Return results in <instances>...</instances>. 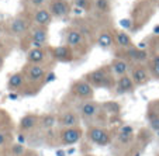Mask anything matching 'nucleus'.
<instances>
[{"label": "nucleus", "mask_w": 159, "mask_h": 156, "mask_svg": "<svg viewBox=\"0 0 159 156\" xmlns=\"http://www.w3.org/2000/svg\"><path fill=\"white\" fill-rule=\"evenodd\" d=\"M83 78L86 79L94 89H106V90L114 89L116 80H117V78L111 72L110 65L100 66V68L92 70V72H87Z\"/></svg>", "instance_id": "obj_1"}, {"label": "nucleus", "mask_w": 159, "mask_h": 156, "mask_svg": "<svg viewBox=\"0 0 159 156\" xmlns=\"http://www.w3.org/2000/svg\"><path fill=\"white\" fill-rule=\"evenodd\" d=\"M25 79H27V86H38L41 87L45 84V78L49 72L48 65H34V63H25L23 68Z\"/></svg>", "instance_id": "obj_2"}, {"label": "nucleus", "mask_w": 159, "mask_h": 156, "mask_svg": "<svg viewBox=\"0 0 159 156\" xmlns=\"http://www.w3.org/2000/svg\"><path fill=\"white\" fill-rule=\"evenodd\" d=\"M86 139L96 146H108L113 142V135L102 125H90L86 129Z\"/></svg>", "instance_id": "obj_3"}, {"label": "nucleus", "mask_w": 159, "mask_h": 156, "mask_svg": "<svg viewBox=\"0 0 159 156\" xmlns=\"http://www.w3.org/2000/svg\"><path fill=\"white\" fill-rule=\"evenodd\" d=\"M63 41H65L66 45H69L75 52L80 51L82 54H86V49H87L86 37H84V34L78 27L66 28L65 34H63Z\"/></svg>", "instance_id": "obj_4"}, {"label": "nucleus", "mask_w": 159, "mask_h": 156, "mask_svg": "<svg viewBox=\"0 0 159 156\" xmlns=\"http://www.w3.org/2000/svg\"><path fill=\"white\" fill-rule=\"evenodd\" d=\"M69 93H70V96H73L76 100H80V101L93 100L94 99V87L84 78L76 79V80L70 84Z\"/></svg>", "instance_id": "obj_5"}, {"label": "nucleus", "mask_w": 159, "mask_h": 156, "mask_svg": "<svg viewBox=\"0 0 159 156\" xmlns=\"http://www.w3.org/2000/svg\"><path fill=\"white\" fill-rule=\"evenodd\" d=\"M84 131L82 127H69V128H61L58 132V144L61 146H72L83 139Z\"/></svg>", "instance_id": "obj_6"}, {"label": "nucleus", "mask_w": 159, "mask_h": 156, "mask_svg": "<svg viewBox=\"0 0 159 156\" xmlns=\"http://www.w3.org/2000/svg\"><path fill=\"white\" fill-rule=\"evenodd\" d=\"M33 27V21L31 17H25V16H17L11 21H9V24L6 27V33L11 37H25L28 31Z\"/></svg>", "instance_id": "obj_7"}, {"label": "nucleus", "mask_w": 159, "mask_h": 156, "mask_svg": "<svg viewBox=\"0 0 159 156\" xmlns=\"http://www.w3.org/2000/svg\"><path fill=\"white\" fill-rule=\"evenodd\" d=\"M24 38L28 41L30 48H45V47H48V39H49L48 27L33 25Z\"/></svg>", "instance_id": "obj_8"}, {"label": "nucleus", "mask_w": 159, "mask_h": 156, "mask_svg": "<svg viewBox=\"0 0 159 156\" xmlns=\"http://www.w3.org/2000/svg\"><path fill=\"white\" fill-rule=\"evenodd\" d=\"M49 54H51V59L54 62L72 63L76 59V52L66 44L58 47H49Z\"/></svg>", "instance_id": "obj_9"}, {"label": "nucleus", "mask_w": 159, "mask_h": 156, "mask_svg": "<svg viewBox=\"0 0 159 156\" xmlns=\"http://www.w3.org/2000/svg\"><path fill=\"white\" fill-rule=\"evenodd\" d=\"M117 56L120 58H124L127 59L128 62H131L132 65L134 63H147L149 60V52L147 49H142L139 47H129V48H125V49H121V54H118Z\"/></svg>", "instance_id": "obj_10"}, {"label": "nucleus", "mask_w": 159, "mask_h": 156, "mask_svg": "<svg viewBox=\"0 0 159 156\" xmlns=\"http://www.w3.org/2000/svg\"><path fill=\"white\" fill-rule=\"evenodd\" d=\"M129 76L134 80L135 86H144V84L149 83L152 79L148 65H145V63H134L131 66V70H129Z\"/></svg>", "instance_id": "obj_11"}, {"label": "nucleus", "mask_w": 159, "mask_h": 156, "mask_svg": "<svg viewBox=\"0 0 159 156\" xmlns=\"http://www.w3.org/2000/svg\"><path fill=\"white\" fill-rule=\"evenodd\" d=\"M49 59H51L49 47H45V48H28L27 49V55H25V60H27V63L47 65Z\"/></svg>", "instance_id": "obj_12"}, {"label": "nucleus", "mask_w": 159, "mask_h": 156, "mask_svg": "<svg viewBox=\"0 0 159 156\" xmlns=\"http://www.w3.org/2000/svg\"><path fill=\"white\" fill-rule=\"evenodd\" d=\"M47 7L49 9V11L52 13L54 18H63L68 17L72 11V3L69 0H49Z\"/></svg>", "instance_id": "obj_13"}, {"label": "nucleus", "mask_w": 159, "mask_h": 156, "mask_svg": "<svg viewBox=\"0 0 159 156\" xmlns=\"http://www.w3.org/2000/svg\"><path fill=\"white\" fill-rule=\"evenodd\" d=\"M58 117V125L61 128H69V127H79L80 125V114L79 111L75 110H62L59 114H57Z\"/></svg>", "instance_id": "obj_14"}, {"label": "nucleus", "mask_w": 159, "mask_h": 156, "mask_svg": "<svg viewBox=\"0 0 159 156\" xmlns=\"http://www.w3.org/2000/svg\"><path fill=\"white\" fill-rule=\"evenodd\" d=\"M102 110V105L99 104L94 100H86V101H82L79 105L78 111L80 114V118L84 121H92L97 117L99 111Z\"/></svg>", "instance_id": "obj_15"}, {"label": "nucleus", "mask_w": 159, "mask_h": 156, "mask_svg": "<svg viewBox=\"0 0 159 156\" xmlns=\"http://www.w3.org/2000/svg\"><path fill=\"white\" fill-rule=\"evenodd\" d=\"M31 21L33 25H38V27H49L51 23L54 21V16L49 11L48 7H39L35 9L31 14Z\"/></svg>", "instance_id": "obj_16"}, {"label": "nucleus", "mask_w": 159, "mask_h": 156, "mask_svg": "<svg viewBox=\"0 0 159 156\" xmlns=\"http://www.w3.org/2000/svg\"><path fill=\"white\" fill-rule=\"evenodd\" d=\"M39 125V115L34 114V113H27L18 121V132H23V134H28V132L37 129Z\"/></svg>", "instance_id": "obj_17"}, {"label": "nucleus", "mask_w": 159, "mask_h": 156, "mask_svg": "<svg viewBox=\"0 0 159 156\" xmlns=\"http://www.w3.org/2000/svg\"><path fill=\"white\" fill-rule=\"evenodd\" d=\"M108 65H110V69H111V72H113V75H114L116 78H121V76L129 75L132 63L128 62L127 59H124V58L117 56L111 60Z\"/></svg>", "instance_id": "obj_18"}, {"label": "nucleus", "mask_w": 159, "mask_h": 156, "mask_svg": "<svg viewBox=\"0 0 159 156\" xmlns=\"http://www.w3.org/2000/svg\"><path fill=\"white\" fill-rule=\"evenodd\" d=\"M24 87H27V79H25L23 70L14 72L9 76V80H7V89H9V91H17V93H20Z\"/></svg>", "instance_id": "obj_19"}, {"label": "nucleus", "mask_w": 159, "mask_h": 156, "mask_svg": "<svg viewBox=\"0 0 159 156\" xmlns=\"http://www.w3.org/2000/svg\"><path fill=\"white\" fill-rule=\"evenodd\" d=\"M135 87L137 86H135L134 80L131 79V76L125 75V76H121V78H117L116 86H114V91H116V94H118V96H123V94L132 93Z\"/></svg>", "instance_id": "obj_20"}, {"label": "nucleus", "mask_w": 159, "mask_h": 156, "mask_svg": "<svg viewBox=\"0 0 159 156\" xmlns=\"http://www.w3.org/2000/svg\"><path fill=\"white\" fill-rule=\"evenodd\" d=\"M96 44H97V45H99L102 49H110L113 45H116V41H114V30L110 31L108 28H103V30H100V33L97 34Z\"/></svg>", "instance_id": "obj_21"}, {"label": "nucleus", "mask_w": 159, "mask_h": 156, "mask_svg": "<svg viewBox=\"0 0 159 156\" xmlns=\"http://www.w3.org/2000/svg\"><path fill=\"white\" fill-rule=\"evenodd\" d=\"M114 41L116 47H118L120 49H125L134 45L131 35L124 30H114Z\"/></svg>", "instance_id": "obj_22"}, {"label": "nucleus", "mask_w": 159, "mask_h": 156, "mask_svg": "<svg viewBox=\"0 0 159 156\" xmlns=\"http://www.w3.org/2000/svg\"><path fill=\"white\" fill-rule=\"evenodd\" d=\"M58 125V117L55 114H44L39 115V125L38 128L42 131H52Z\"/></svg>", "instance_id": "obj_23"}, {"label": "nucleus", "mask_w": 159, "mask_h": 156, "mask_svg": "<svg viewBox=\"0 0 159 156\" xmlns=\"http://www.w3.org/2000/svg\"><path fill=\"white\" fill-rule=\"evenodd\" d=\"M118 142H121L123 145H128L131 144L132 141L135 139L134 135V129H132L131 125H123L118 131V135H117Z\"/></svg>", "instance_id": "obj_24"}, {"label": "nucleus", "mask_w": 159, "mask_h": 156, "mask_svg": "<svg viewBox=\"0 0 159 156\" xmlns=\"http://www.w3.org/2000/svg\"><path fill=\"white\" fill-rule=\"evenodd\" d=\"M147 118H148V124H149V128L153 132H159V111L155 108L149 107L147 113Z\"/></svg>", "instance_id": "obj_25"}, {"label": "nucleus", "mask_w": 159, "mask_h": 156, "mask_svg": "<svg viewBox=\"0 0 159 156\" xmlns=\"http://www.w3.org/2000/svg\"><path fill=\"white\" fill-rule=\"evenodd\" d=\"M148 69H149L152 79L159 80V54H155L149 58V60L147 62Z\"/></svg>", "instance_id": "obj_26"}, {"label": "nucleus", "mask_w": 159, "mask_h": 156, "mask_svg": "<svg viewBox=\"0 0 159 156\" xmlns=\"http://www.w3.org/2000/svg\"><path fill=\"white\" fill-rule=\"evenodd\" d=\"M72 4L75 9L78 10H83V11H90L94 7V2L93 0H72Z\"/></svg>", "instance_id": "obj_27"}, {"label": "nucleus", "mask_w": 159, "mask_h": 156, "mask_svg": "<svg viewBox=\"0 0 159 156\" xmlns=\"http://www.w3.org/2000/svg\"><path fill=\"white\" fill-rule=\"evenodd\" d=\"M94 9L102 14H108L111 11L110 0H94Z\"/></svg>", "instance_id": "obj_28"}, {"label": "nucleus", "mask_w": 159, "mask_h": 156, "mask_svg": "<svg viewBox=\"0 0 159 156\" xmlns=\"http://www.w3.org/2000/svg\"><path fill=\"white\" fill-rule=\"evenodd\" d=\"M25 146L23 144H14L11 145V148H10V153H11V156H23L25 152Z\"/></svg>", "instance_id": "obj_29"}, {"label": "nucleus", "mask_w": 159, "mask_h": 156, "mask_svg": "<svg viewBox=\"0 0 159 156\" xmlns=\"http://www.w3.org/2000/svg\"><path fill=\"white\" fill-rule=\"evenodd\" d=\"M49 0H28V4L33 7L34 10L35 9H39V7H44L48 4Z\"/></svg>", "instance_id": "obj_30"}, {"label": "nucleus", "mask_w": 159, "mask_h": 156, "mask_svg": "<svg viewBox=\"0 0 159 156\" xmlns=\"http://www.w3.org/2000/svg\"><path fill=\"white\" fill-rule=\"evenodd\" d=\"M9 141V135L4 131H0V146H4Z\"/></svg>", "instance_id": "obj_31"}, {"label": "nucleus", "mask_w": 159, "mask_h": 156, "mask_svg": "<svg viewBox=\"0 0 159 156\" xmlns=\"http://www.w3.org/2000/svg\"><path fill=\"white\" fill-rule=\"evenodd\" d=\"M55 79V75H54V72L52 70H49L48 72V75H47V78H45V84L47 83H49V82H52Z\"/></svg>", "instance_id": "obj_32"}, {"label": "nucleus", "mask_w": 159, "mask_h": 156, "mask_svg": "<svg viewBox=\"0 0 159 156\" xmlns=\"http://www.w3.org/2000/svg\"><path fill=\"white\" fill-rule=\"evenodd\" d=\"M23 156H39L38 155V152H37V150H34V149H27L24 152V155Z\"/></svg>", "instance_id": "obj_33"}, {"label": "nucleus", "mask_w": 159, "mask_h": 156, "mask_svg": "<svg viewBox=\"0 0 159 156\" xmlns=\"http://www.w3.org/2000/svg\"><path fill=\"white\" fill-rule=\"evenodd\" d=\"M25 141H27V139H25V134L18 132V144H24Z\"/></svg>", "instance_id": "obj_34"}, {"label": "nucleus", "mask_w": 159, "mask_h": 156, "mask_svg": "<svg viewBox=\"0 0 159 156\" xmlns=\"http://www.w3.org/2000/svg\"><path fill=\"white\" fill-rule=\"evenodd\" d=\"M3 63H4V54L0 51V69L3 68Z\"/></svg>", "instance_id": "obj_35"}, {"label": "nucleus", "mask_w": 159, "mask_h": 156, "mask_svg": "<svg viewBox=\"0 0 159 156\" xmlns=\"http://www.w3.org/2000/svg\"><path fill=\"white\" fill-rule=\"evenodd\" d=\"M153 34H159V25H156V27L153 28Z\"/></svg>", "instance_id": "obj_36"}, {"label": "nucleus", "mask_w": 159, "mask_h": 156, "mask_svg": "<svg viewBox=\"0 0 159 156\" xmlns=\"http://www.w3.org/2000/svg\"><path fill=\"white\" fill-rule=\"evenodd\" d=\"M149 3H153V4H158L159 3V0H148Z\"/></svg>", "instance_id": "obj_37"}, {"label": "nucleus", "mask_w": 159, "mask_h": 156, "mask_svg": "<svg viewBox=\"0 0 159 156\" xmlns=\"http://www.w3.org/2000/svg\"><path fill=\"white\" fill-rule=\"evenodd\" d=\"M82 156H96V155H93V153H84V155H82Z\"/></svg>", "instance_id": "obj_38"}, {"label": "nucleus", "mask_w": 159, "mask_h": 156, "mask_svg": "<svg viewBox=\"0 0 159 156\" xmlns=\"http://www.w3.org/2000/svg\"><path fill=\"white\" fill-rule=\"evenodd\" d=\"M0 155H2V146H0Z\"/></svg>", "instance_id": "obj_39"}, {"label": "nucleus", "mask_w": 159, "mask_h": 156, "mask_svg": "<svg viewBox=\"0 0 159 156\" xmlns=\"http://www.w3.org/2000/svg\"><path fill=\"white\" fill-rule=\"evenodd\" d=\"M156 156H159V155H156Z\"/></svg>", "instance_id": "obj_40"}]
</instances>
